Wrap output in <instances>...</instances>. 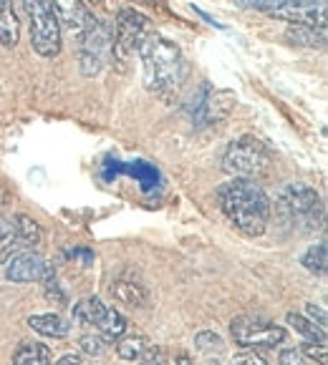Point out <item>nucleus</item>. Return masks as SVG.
Masks as SVG:
<instances>
[{
    "instance_id": "8",
    "label": "nucleus",
    "mask_w": 328,
    "mask_h": 365,
    "mask_svg": "<svg viewBox=\"0 0 328 365\" xmlns=\"http://www.w3.org/2000/svg\"><path fill=\"white\" fill-rule=\"evenodd\" d=\"M232 340L242 348H275L285 340V330L260 317L240 315L230 322Z\"/></svg>"
},
{
    "instance_id": "14",
    "label": "nucleus",
    "mask_w": 328,
    "mask_h": 365,
    "mask_svg": "<svg viewBox=\"0 0 328 365\" xmlns=\"http://www.w3.org/2000/svg\"><path fill=\"white\" fill-rule=\"evenodd\" d=\"M156 350V345L151 343L146 335H139V333H131V335H121L116 340V355L121 360H144L146 355H151Z\"/></svg>"
},
{
    "instance_id": "28",
    "label": "nucleus",
    "mask_w": 328,
    "mask_h": 365,
    "mask_svg": "<svg viewBox=\"0 0 328 365\" xmlns=\"http://www.w3.org/2000/svg\"><path fill=\"white\" fill-rule=\"evenodd\" d=\"M278 363L280 365H318L313 358H308L306 353H303L301 348H288V350H283L280 353V358H278Z\"/></svg>"
},
{
    "instance_id": "23",
    "label": "nucleus",
    "mask_w": 328,
    "mask_h": 365,
    "mask_svg": "<svg viewBox=\"0 0 328 365\" xmlns=\"http://www.w3.org/2000/svg\"><path fill=\"white\" fill-rule=\"evenodd\" d=\"M288 325H291L293 330H296L301 338H306L308 343L313 345H326V333H323L321 328H316L308 317L303 315H296V312H288Z\"/></svg>"
},
{
    "instance_id": "13",
    "label": "nucleus",
    "mask_w": 328,
    "mask_h": 365,
    "mask_svg": "<svg viewBox=\"0 0 328 365\" xmlns=\"http://www.w3.org/2000/svg\"><path fill=\"white\" fill-rule=\"evenodd\" d=\"M109 292H111L114 300L121 302V305L149 307V290H146L139 279H134V277H126V274L116 277L111 282V287H109Z\"/></svg>"
},
{
    "instance_id": "24",
    "label": "nucleus",
    "mask_w": 328,
    "mask_h": 365,
    "mask_svg": "<svg viewBox=\"0 0 328 365\" xmlns=\"http://www.w3.org/2000/svg\"><path fill=\"white\" fill-rule=\"evenodd\" d=\"M41 282H44V295L49 302H54V305H66V302H69L66 292L61 290V285H59V277H56L54 264L46 262V269H44V274H41Z\"/></svg>"
},
{
    "instance_id": "6",
    "label": "nucleus",
    "mask_w": 328,
    "mask_h": 365,
    "mask_svg": "<svg viewBox=\"0 0 328 365\" xmlns=\"http://www.w3.org/2000/svg\"><path fill=\"white\" fill-rule=\"evenodd\" d=\"M111 33V58L126 61L129 56L139 53V46L149 36V21L134 8H124L116 13V23H114Z\"/></svg>"
},
{
    "instance_id": "25",
    "label": "nucleus",
    "mask_w": 328,
    "mask_h": 365,
    "mask_svg": "<svg viewBox=\"0 0 328 365\" xmlns=\"http://www.w3.org/2000/svg\"><path fill=\"white\" fill-rule=\"evenodd\" d=\"M16 250H18L16 227H13V222L0 220V264H6Z\"/></svg>"
},
{
    "instance_id": "2",
    "label": "nucleus",
    "mask_w": 328,
    "mask_h": 365,
    "mask_svg": "<svg viewBox=\"0 0 328 365\" xmlns=\"http://www.w3.org/2000/svg\"><path fill=\"white\" fill-rule=\"evenodd\" d=\"M141 71H144V86L161 101L172 103L179 96L184 83V58L177 43L167 38L149 33L139 46Z\"/></svg>"
},
{
    "instance_id": "32",
    "label": "nucleus",
    "mask_w": 328,
    "mask_h": 365,
    "mask_svg": "<svg viewBox=\"0 0 328 365\" xmlns=\"http://www.w3.org/2000/svg\"><path fill=\"white\" fill-rule=\"evenodd\" d=\"M141 365H164V358H161V353H159V348L154 350L151 355H146L144 360H139Z\"/></svg>"
},
{
    "instance_id": "3",
    "label": "nucleus",
    "mask_w": 328,
    "mask_h": 365,
    "mask_svg": "<svg viewBox=\"0 0 328 365\" xmlns=\"http://www.w3.org/2000/svg\"><path fill=\"white\" fill-rule=\"evenodd\" d=\"M275 215L283 225H291L298 232L323 230V202L321 194L303 182L285 184L275 197Z\"/></svg>"
},
{
    "instance_id": "30",
    "label": "nucleus",
    "mask_w": 328,
    "mask_h": 365,
    "mask_svg": "<svg viewBox=\"0 0 328 365\" xmlns=\"http://www.w3.org/2000/svg\"><path fill=\"white\" fill-rule=\"evenodd\" d=\"M306 315H308V320L316 325V328H321L323 333H326L328 317H326V310H323L321 305H316V302H308V305H306Z\"/></svg>"
},
{
    "instance_id": "10",
    "label": "nucleus",
    "mask_w": 328,
    "mask_h": 365,
    "mask_svg": "<svg viewBox=\"0 0 328 365\" xmlns=\"http://www.w3.org/2000/svg\"><path fill=\"white\" fill-rule=\"evenodd\" d=\"M235 103L237 96L227 88H204L202 96L197 98V106H194V121L199 126L225 121L235 108Z\"/></svg>"
},
{
    "instance_id": "11",
    "label": "nucleus",
    "mask_w": 328,
    "mask_h": 365,
    "mask_svg": "<svg viewBox=\"0 0 328 365\" xmlns=\"http://www.w3.org/2000/svg\"><path fill=\"white\" fill-rule=\"evenodd\" d=\"M46 269V259L41 255L31 252H21L8 262L6 267V277L16 285H26V282H41V274Z\"/></svg>"
},
{
    "instance_id": "31",
    "label": "nucleus",
    "mask_w": 328,
    "mask_h": 365,
    "mask_svg": "<svg viewBox=\"0 0 328 365\" xmlns=\"http://www.w3.org/2000/svg\"><path fill=\"white\" fill-rule=\"evenodd\" d=\"M232 365H268L265 363L260 355H255V353H242V355H237L235 360H232Z\"/></svg>"
},
{
    "instance_id": "19",
    "label": "nucleus",
    "mask_w": 328,
    "mask_h": 365,
    "mask_svg": "<svg viewBox=\"0 0 328 365\" xmlns=\"http://www.w3.org/2000/svg\"><path fill=\"white\" fill-rule=\"evenodd\" d=\"M285 41L293 46H308V48H321L326 43V28H306V26H288Z\"/></svg>"
},
{
    "instance_id": "29",
    "label": "nucleus",
    "mask_w": 328,
    "mask_h": 365,
    "mask_svg": "<svg viewBox=\"0 0 328 365\" xmlns=\"http://www.w3.org/2000/svg\"><path fill=\"white\" fill-rule=\"evenodd\" d=\"M79 345H81V350H84V353L86 355H94V358H96V355H101L104 353V340H101V335H81V340H79Z\"/></svg>"
},
{
    "instance_id": "27",
    "label": "nucleus",
    "mask_w": 328,
    "mask_h": 365,
    "mask_svg": "<svg viewBox=\"0 0 328 365\" xmlns=\"http://www.w3.org/2000/svg\"><path fill=\"white\" fill-rule=\"evenodd\" d=\"M222 338L217 333H212V330H204V333H197V338H194V348L199 350V353H215V350H222Z\"/></svg>"
},
{
    "instance_id": "34",
    "label": "nucleus",
    "mask_w": 328,
    "mask_h": 365,
    "mask_svg": "<svg viewBox=\"0 0 328 365\" xmlns=\"http://www.w3.org/2000/svg\"><path fill=\"white\" fill-rule=\"evenodd\" d=\"M174 365H192V360H189L187 355H179V358H177V363H174Z\"/></svg>"
},
{
    "instance_id": "20",
    "label": "nucleus",
    "mask_w": 328,
    "mask_h": 365,
    "mask_svg": "<svg viewBox=\"0 0 328 365\" xmlns=\"http://www.w3.org/2000/svg\"><path fill=\"white\" fill-rule=\"evenodd\" d=\"M96 333L101 335L104 343L106 340H119L126 333V317L119 310H114V307H106V312H104V317L96 325Z\"/></svg>"
},
{
    "instance_id": "21",
    "label": "nucleus",
    "mask_w": 328,
    "mask_h": 365,
    "mask_svg": "<svg viewBox=\"0 0 328 365\" xmlns=\"http://www.w3.org/2000/svg\"><path fill=\"white\" fill-rule=\"evenodd\" d=\"M13 365H51V350L44 343H23L13 355Z\"/></svg>"
},
{
    "instance_id": "15",
    "label": "nucleus",
    "mask_w": 328,
    "mask_h": 365,
    "mask_svg": "<svg viewBox=\"0 0 328 365\" xmlns=\"http://www.w3.org/2000/svg\"><path fill=\"white\" fill-rule=\"evenodd\" d=\"M28 325H31L36 333L46 335V338H66L71 333V325L66 317H61L59 312H46V315H31L28 317Z\"/></svg>"
},
{
    "instance_id": "12",
    "label": "nucleus",
    "mask_w": 328,
    "mask_h": 365,
    "mask_svg": "<svg viewBox=\"0 0 328 365\" xmlns=\"http://www.w3.org/2000/svg\"><path fill=\"white\" fill-rule=\"evenodd\" d=\"M275 21L291 23V26L306 28H326V3H311V6H291L283 11L270 13Z\"/></svg>"
},
{
    "instance_id": "16",
    "label": "nucleus",
    "mask_w": 328,
    "mask_h": 365,
    "mask_svg": "<svg viewBox=\"0 0 328 365\" xmlns=\"http://www.w3.org/2000/svg\"><path fill=\"white\" fill-rule=\"evenodd\" d=\"M21 38V26H18L13 0H0V43L6 48H16Z\"/></svg>"
},
{
    "instance_id": "22",
    "label": "nucleus",
    "mask_w": 328,
    "mask_h": 365,
    "mask_svg": "<svg viewBox=\"0 0 328 365\" xmlns=\"http://www.w3.org/2000/svg\"><path fill=\"white\" fill-rule=\"evenodd\" d=\"M237 6L245 11H263V13H275L291 6H311V3H326V0H235Z\"/></svg>"
},
{
    "instance_id": "9",
    "label": "nucleus",
    "mask_w": 328,
    "mask_h": 365,
    "mask_svg": "<svg viewBox=\"0 0 328 365\" xmlns=\"http://www.w3.org/2000/svg\"><path fill=\"white\" fill-rule=\"evenodd\" d=\"M51 6L59 16V23L69 31L76 43L99 23L96 16L89 11L86 0H51Z\"/></svg>"
},
{
    "instance_id": "33",
    "label": "nucleus",
    "mask_w": 328,
    "mask_h": 365,
    "mask_svg": "<svg viewBox=\"0 0 328 365\" xmlns=\"http://www.w3.org/2000/svg\"><path fill=\"white\" fill-rule=\"evenodd\" d=\"M56 365H84V360H81V355L71 353V355H64V358H61Z\"/></svg>"
},
{
    "instance_id": "17",
    "label": "nucleus",
    "mask_w": 328,
    "mask_h": 365,
    "mask_svg": "<svg viewBox=\"0 0 328 365\" xmlns=\"http://www.w3.org/2000/svg\"><path fill=\"white\" fill-rule=\"evenodd\" d=\"M104 312H106V305H104L96 295H91V297H84V300H79L74 305V320L79 322V325H86V328H96L99 320L104 317Z\"/></svg>"
},
{
    "instance_id": "5",
    "label": "nucleus",
    "mask_w": 328,
    "mask_h": 365,
    "mask_svg": "<svg viewBox=\"0 0 328 365\" xmlns=\"http://www.w3.org/2000/svg\"><path fill=\"white\" fill-rule=\"evenodd\" d=\"M31 21V46L41 58H56L61 53V23L51 0H23Z\"/></svg>"
},
{
    "instance_id": "4",
    "label": "nucleus",
    "mask_w": 328,
    "mask_h": 365,
    "mask_svg": "<svg viewBox=\"0 0 328 365\" xmlns=\"http://www.w3.org/2000/svg\"><path fill=\"white\" fill-rule=\"evenodd\" d=\"M270 164H273L270 149L255 136H240L222 154V169L232 179H255L258 182L263 174L270 172Z\"/></svg>"
},
{
    "instance_id": "18",
    "label": "nucleus",
    "mask_w": 328,
    "mask_h": 365,
    "mask_svg": "<svg viewBox=\"0 0 328 365\" xmlns=\"http://www.w3.org/2000/svg\"><path fill=\"white\" fill-rule=\"evenodd\" d=\"M13 227H16V237H18V247H38L41 240H44V232H41V225H38L33 217L28 215H18L13 220Z\"/></svg>"
},
{
    "instance_id": "1",
    "label": "nucleus",
    "mask_w": 328,
    "mask_h": 365,
    "mask_svg": "<svg viewBox=\"0 0 328 365\" xmlns=\"http://www.w3.org/2000/svg\"><path fill=\"white\" fill-rule=\"evenodd\" d=\"M217 205L237 232L260 237L270 222V197L255 179H230L217 189Z\"/></svg>"
},
{
    "instance_id": "26",
    "label": "nucleus",
    "mask_w": 328,
    "mask_h": 365,
    "mask_svg": "<svg viewBox=\"0 0 328 365\" xmlns=\"http://www.w3.org/2000/svg\"><path fill=\"white\" fill-rule=\"evenodd\" d=\"M301 264L308 269V272H313V274H323V272H326V264H328V259H326V242H321V245H316V247L308 250V252L301 257Z\"/></svg>"
},
{
    "instance_id": "7",
    "label": "nucleus",
    "mask_w": 328,
    "mask_h": 365,
    "mask_svg": "<svg viewBox=\"0 0 328 365\" xmlns=\"http://www.w3.org/2000/svg\"><path fill=\"white\" fill-rule=\"evenodd\" d=\"M111 41H114L111 28L99 21L96 26L76 43L79 46V68L86 78H94V76L101 73L106 61L111 58Z\"/></svg>"
}]
</instances>
